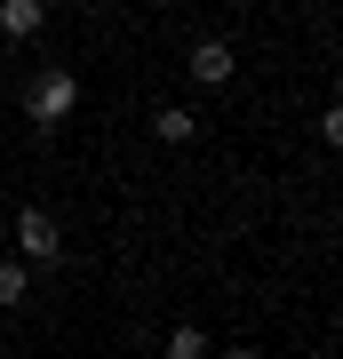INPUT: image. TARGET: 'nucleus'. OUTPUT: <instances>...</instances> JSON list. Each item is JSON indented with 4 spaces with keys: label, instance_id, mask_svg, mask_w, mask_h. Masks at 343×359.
Returning <instances> with one entry per match:
<instances>
[{
    "label": "nucleus",
    "instance_id": "f257e3e1",
    "mask_svg": "<svg viewBox=\"0 0 343 359\" xmlns=\"http://www.w3.org/2000/svg\"><path fill=\"white\" fill-rule=\"evenodd\" d=\"M16 264L25 271H56L64 264V231L48 208H16Z\"/></svg>",
    "mask_w": 343,
    "mask_h": 359
},
{
    "label": "nucleus",
    "instance_id": "f03ea898",
    "mask_svg": "<svg viewBox=\"0 0 343 359\" xmlns=\"http://www.w3.org/2000/svg\"><path fill=\"white\" fill-rule=\"evenodd\" d=\"M72 104H80V80L72 72H32V88H25V112H32V128L48 136L72 120Z\"/></svg>",
    "mask_w": 343,
    "mask_h": 359
},
{
    "label": "nucleus",
    "instance_id": "7ed1b4c3",
    "mask_svg": "<svg viewBox=\"0 0 343 359\" xmlns=\"http://www.w3.org/2000/svg\"><path fill=\"white\" fill-rule=\"evenodd\" d=\"M184 65H191V80H200V88H231V40H216V32L191 40Z\"/></svg>",
    "mask_w": 343,
    "mask_h": 359
},
{
    "label": "nucleus",
    "instance_id": "20e7f679",
    "mask_svg": "<svg viewBox=\"0 0 343 359\" xmlns=\"http://www.w3.org/2000/svg\"><path fill=\"white\" fill-rule=\"evenodd\" d=\"M48 25V0H0V40H32Z\"/></svg>",
    "mask_w": 343,
    "mask_h": 359
},
{
    "label": "nucleus",
    "instance_id": "39448f33",
    "mask_svg": "<svg viewBox=\"0 0 343 359\" xmlns=\"http://www.w3.org/2000/svg\"><path fill=\"white\" fill-rule=\"evenodd\" d=\"M152 136L160 144H191V136H200V112H191V104H160V112H152Z\"/></svg>",
    "mask_w": 343,
    "mask_h": 359
},
{
    "label": "nucleus",
    "instance_id": "423d86ee",
    "mask_svg": "<svg viewBox=\"0 0 343 359\" xmlns=\"http://www.w3.org/2000/svg\"><path fill=\"white\" fill-rule=\"evenodd\" d=\"M25 295H32V271H25V264L8 256V264H0V311H16Z\"/></svg>",
    "mask_w": 343,
    "mask_h": 359
},
{
    "label": "nucleus",
    "instance_id": "0eeeda50",
    "mask_svg": "<svg viewBox=\"0 0 343 359\" xmlns=\"http://www.w3.org/2000/svg\"><path fill=\"white\" fill-rule=\"evenodd\" d=\"M168 359H208V335L191 327V320H184V327H168Z\"/></svg>",
    "mask_w": 343,
    "mask_h": 359
},
{
    "label": "nucleus",
    "instance_id": "6e6552de",
    "mask_svg": "<svg viewBox=\"0 0 343 359\" xmlns=\"http://www.w3.org/2000/svg\"><path fill=\"white\" fill-rule=\"evenodd\" d=\"M224 359H255V351H248V344H231V351H224Z\"/></svg>",
    "mask_w": 343,
    "mask_h": 359
}]
</instances>
